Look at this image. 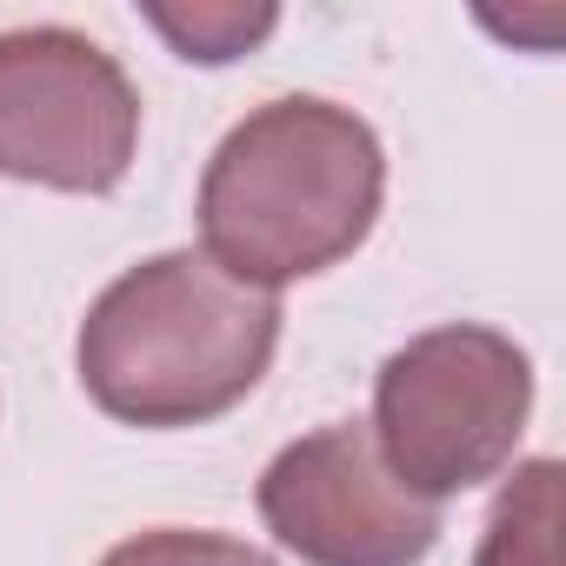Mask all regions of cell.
Instances as JSON below:
<instances>
[{"label":"cell","instance_id":"6da1fadb","mask_svg":"<svg viewBox=\"0 0 566 566\" xmlns=\"http://www.w3.org/2000/svg\"><path fill=\"white\" fill-rule=\"evenodd\" d=\"M380 200V134L327 94H280L213 147L200 174V253L240 287L273 294L340 266L374 233Z\"/></svg>","mask_w":566,"mask_h":566},{"label":"cell","instance_id":"7a4b0ae2","mask_svg":"<svg viewBox=\"0 0 566 566\" xmlns=\"http://www.w3.org/2000/svg\"><path fill=\"white\" fill-rule=\"evenodd\" d=\"M280 347V301L240 287L193 247L127 266L87 307L74 360L87 400L147 433L207 427L233 413Z\"/></svg>","mask_w":566,"mask_h":566},{"label":"cell","instance_id":"3957f363","mask_svg":"<svg viewBox=\"0 0 566 566\" xmlns=\"http://www.w3.org/2000/svg\"><path fill=\"white\" fill-rule=\"evenodd\" d=\"M526 413H533L526 347H513L500 327L447 321L387 354L367 427L387 473L440 506L447 493H467L513 460Z\"/></svg>","mask_w":566,"mask_h":566},{"label":"cell","instance_id":"277c9868","mask_svg":"<svg viewBox=\"0 0 566 566\" xmlns=\"http://www.w3.org/2000/svg\"><path fill=\"white\" fill-rule=\"evenodd\" d=\"M140 147L127 67L81 28L0 34V174L54 193H114Z\"/></svg>","mask_w":566,"mask_h":566},{"label":"cell","instance_id":"5b68a950","mask_svg":"<svg viewBox=\"0 0 566 566\" xmlns=\"http://www.w3.org/2000/svg\"><path fill=\"white\" fill-rule=\"evenodd\" d=\"M260 520L307 566H420L440 539V506L387 473L367 420L280 447L260 473Z\"/></svg>","mask_w":566,"mask_h":566},{"label":"cell","instance_id":"8992f818","mask_svg":"<svg viewBox=\"0 0 566 566\" xmlns=\"http://www.w3.org/2000/svg\"><path fill=\"white\" fill-rule=\"evenodd\" d=\"M559 460H526L500 486L473 566H559Z\"/></svg>","mask_w":566,"mask_h":566},{"label":"cell","instance_id":"52a82bcc","mask_svg":"<svg viewBox=\"0 0 566 566\" xmlns=\"http://www.w3.org/2000/svg\"><path fill=\"white\" fill-rule=\"evenodd\" d=\"M101 566H273V553L233 539V533H193V526H154L120 539Z\"/></svg>","mask_w":566,"mask_h":566},{"label":"cell","instance_id":"ba28073f","mask_svg":"<svg viewBox=\"0 0 566 566\" xmlns=\"http://www.w3.org/2000/svg\"><path fill=\"white\" fill-rule=\"evenodd\" d=\"M154 28L174 34V48L187 61H233L273 28V8H253V14H240V8H227V14H200V8L193 14H167V8H154Z\"/></svg>","mask_w":566,"mask_h":566}]
</instances>
